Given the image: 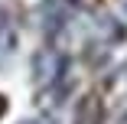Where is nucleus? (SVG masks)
I'll return each mask as SVG.
<instances>
[{"mask_svg": "<svg viewBox=\"0 0 127 124\" xmlns=\"http://www.w3.org/2000/svg\"><path fill=\"white\" fill-rule=\"evenodd\" d=\"M0 114H3V98H0Z\"/></svg>", "mask_w": 127, "mask_h": 124, "instance_id": "obj_1", "label": "nucleus"}]
</instances>
